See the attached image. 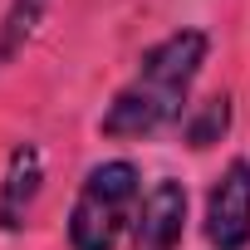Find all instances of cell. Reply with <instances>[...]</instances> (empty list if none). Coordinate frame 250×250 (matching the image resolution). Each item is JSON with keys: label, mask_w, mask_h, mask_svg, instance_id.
<instances>
[{"label": "cell", "mask_w": 250, "mask_h": 250, "mask_svg": "<svg viewBox=\"0 0 250 250\" xmlns=\"http://www.w3.org/2000/svg\"><path fill=\"white\" fill-rule=\"evenodd\" d=\"M211 250H245L250 245V157H235L206 196L201 216Z\"/></svg>", "instance_id": "cell-3"}, {"label": "cell", "mask_w": 250, "mask_h": 250, "mask_svg": "<svg viewBox=\"0 0 250 250\" xmlns=\"http://www.w3.org/2000/svg\"><path fill=\"white\" fill-rule=\"evenodd\" d=\"M206 49H211L206 30H172L167 40H157L138 59L133 79L103 108L98 133L103 138H152L167 123H182L191 108L187 98H191V83L206 64Z\"/></svg>", "instance_id": "cell-1"}, {"label": "cell", "mask_w": 250, "mask_h": 250, "mask_svg": "<svg viewBox=\"0 0 250 250\" xmlns=\"http://www.w3.org/2000/svg\"><path fill=\"white\" fill-rule=\"evenodd\" d=\"M182 230H187V187L162 177L143 196V211L133 221V250H177Z\"/></svg>", "instance_id": "cell-4"}, {"label": "cell", "mask_w": 250, "mask_h": 250, "mask_svg": "<svg viewBox=\"0 0 250 250\" xmlns=\"http://www.w3.org/2000/svg\"><path fill=\"white\" fill-rule=\"evenodd\" d=\"M40 182H44V157L35 143H20L5 157V172H0V230L25 226V216L40 196Z\"/></svg>", "instance_id": "cell-5"}, {"label": "cell", "mask_w": 250, "mask_h": 250, "mask_svg": "<svg viewBox=\"0 0 250 250\" xmlns=\"http://www.w3.org/2000/svg\"><path fill=\"white\" fill-rule=\"evenodd\" d=\"M226 128H230V98H226V93L191 103V108H187V118H182V133H187V143H191L196 152H201V147H211V143H221V138H226Z\"/></svg>", "instance_id": "cell-6"}, {"label": "cell", "mask_w": 250, "mask_h": 250, "mask_svg": "<svg viewBox=\"0 0 250 250\" xmlns=\"http://www.w3.org/2000/svg\"><path fill=\"white\" fill-rule=\"evenodd\" d=\"M143 211V182L128 157H113L88 167L74 211H69V245L74 250H118L123 230H128Z\"/></svg>", "instance_id": "cell-2"}, {"label": "cell", "mask_w": 250, "mask_h": 250, "mask_svg": "<svg viewBox=\"0 0 250 250\" xmlns=\"http://www.w3.org/2000/svg\"><path fill=\"white\" fill-rule=\"evenodd\" d=\"M44 5L49 0H10V15H5V25H0V59H10L15 49H25V40L44 20Z\"/></svg>", "instance_id": "cell-7"}]
</instances>
